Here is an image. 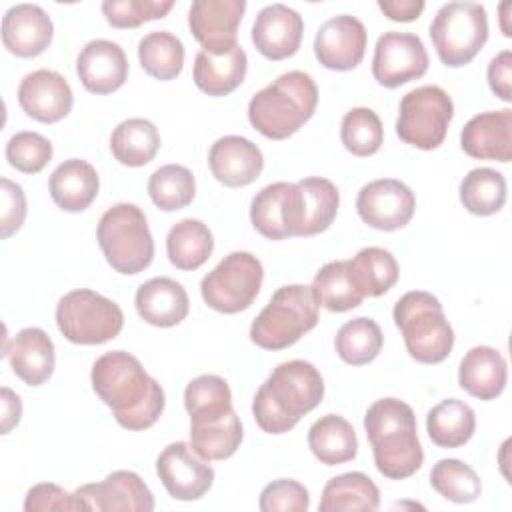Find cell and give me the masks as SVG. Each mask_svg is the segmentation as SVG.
<instances>
[{
  "mask_svg": "<svg viewBox=\"0 0 512 512\" xmlns=\"http://www.w3.org/2000/svg\"><path fill=\"white\" fill-rule=\"evenodd\" d=\"M160 148V132L154 122L146 118H128L122 120L112 136H110V150L112 156L124 166H144L154 160Z\"/></svg>",
  "mask_w": 512,
  "mask_h": 512,
  "instance_id": "e575fe53",
  "label": "cell"
},
{
  "mask_svg": "<svg viewBox=\"0 0 512 512\" xmlns=\"http://www.w3.org/2000/svg\"><path fill=\"white\" fill-rule=\"evenodd\" d=\"M364 430L376 470L390 480H404L424 462L414 410L398 398H380L366 410Z\"/></svg>",
  "mask_w": 512,
  "mask_h": 512,
  "instance_id": "3957f363",
  "label": "cell"
},
{
  "mask_svg": "<svg viewBox=\"0 0 512 512\" xmlns=\"http://www.w3.org/2000/svg\"><path fill=\"white\" fill-rule=\"evenodd\" d=\"M150 200L164 212L186 208L196 196L194 174L182 164H166L150 174Z\"/></svg>",
  "mask_w": 512,
  "mask_h": 512,
  "instance_id": "7bdbcfd3",
  "label": "cell"
},
{
  "mask_svg": "<svg viewBox=\"0 0 512 512\" xmlns=\"http://www.w3.org/2000/svg\"><path fill=\"white\" fill-rule=\"evenodd\" d=\"M214 250V238L210 228L196 220L184 218L176 222L166 236V254L172 266L178 270L200 268Z\"/></svg>",
  "mask_w": 512,
  "mask_h": 512,
  "instance_id": "836d02e7",
  "label": "cell"
},
{
  "mask_svg": "<svg viewBox=\"0 0 512 512\" xmlns=\"http://www.w3.org/2000/svg\"><path fill=\"white\" fill-rule=\"evenodd\" d=\"M184 406L190 416V424L212 422L234 410L230 386L216 374H202L190 380L184 390Z\"/></svg>",
  "mask_w": 512,
  "mask_h": 512,
  "instance_id": "74e56055",
  "label": "cell"
},
{
  "mask_svg": "<svg viewBox=\"0 0 512 512\" xmlns=\"http://www.w3.org/2000/svg\"><path fill=\"white\" fill-rule=\"evenodd\" d=\"M18 104L26 116L44 124H54L70 114L74 94L62 74L42 68L22 78L18 86Z\"/></svg>",
  "mask_w": 512,
  "mask_h": 512,
  "instance_id": "e0dca14e",
  "label": "cell"
},
{
  "mask_svg": "<svg viewBox=\"0 0 512 512\" xmlns=\"http://www.w3.org/2000/svg\"><path fill=\"white\" fill-rule=\"evenodd\" d=\"M488 86L504 102L512 100V52H498L488 64Z\"/></svg>",
  "mask_w": 512,
  "mask_h": 512,
  "instance_id": "816d5d0a",
  "label": "cell"
},
{
  "mask_svg": "<svg viewBox=\"0 0 512 512\" xmlns=\"http://www.w3.org/2000/svg\"><path fill=\"white\" fill-rule=\"evenodd\" d=\"M294 236H314L330 228L338 214L340 194L334 182L320 176L296 182Z\"/></svg>",
  "mask_w": 512,
  "mask_h": 512,
  "instance_id": "484cf974",
  "label": "cell"
},
{
  "mask_svg": "<svg viewBox=\"0 0 512 512\" xmlns=\"http://www.w3.org/2000/svg\"><path fill=\"white\" fill-rule=\"evenodd\" d=\"M172 6V0H106L102 2V14L114 28H136L144 22L164 18Z\"/></svg>",
  "mask_w": 512,
  "mask_h": 512,
  "instance_id": "7dc6e473",
  "label": "cell"
},
{
  "mask_svg": "<svg viewBox=\"0 0 512 512\" xmlns=\"http://www.w3.org/2000/svg\"><path fill=\"white\" fill-rule=\"evenodd\" d=\"M96 238L106 262L120 274H138L152 264V232L146 214L136 204L110 206L98 220Z\"/></svg>",
  "mask_w": 512,
  "mask_h": 512,
  "instance_id": "52a82bcc",
  "label": "cell"
},
{
  "mask_svg": "<svg viewBox=\"0 0 512 512\" xmlns=\"http://www.w3.org/2000/svg\"><path fill=\"white\" fill-rule=\"evenodd\" d=\"M258 508L262 512H306L310 508V496L300 482L280 478L264 486Z\"/></svg>",
  "mask_w": 512,
  "mask_h": 512,
  "instance_id": "c3c4849f",
  "label": "cell"
},
{
  "mask_svg": "<svg viewBox=\"0 0 512 512\" xmlns=\"http://www.w3.org/2000/svg\"><path fill=\"white\" fill-rule=\"evenodd\" d=\"M430 38L442 64H470L488 40V14L478 2L442 4L432 18Z\"/></svg>",
  "mask_w": 512,
  "mask_h": 512,
  "instance_id": "ba28073f",
  "label": "cell"
},
{
  "mask_svg": "<svg viewBox=\"0 0 512 512\" xmlns=\"http://www.w3.org/2000/svg\"><path fill=\"white\" fill-rule=\"evenodd\" d=\"M48 190L60 210L82 212L98 196L100 178L90 162L70 158L54 168L48 180Z\"/></svg>",
  "mask_w": 512,
  "mask_h": 512,
  "instance_id": "f1b7e54d",
  "label": "cell"
},
{
  "mask_svg": "<svg viewBox=\"0 0 512 512\" xmlns=\"http://www.w3.org/2000/svg\"><path fill=\"white\" fill-rule=\"evenodd\" d=\"M138 60L144 72L156 80H174L184 66V46L168 30H154L140 38Z\"/></svg>",
  "mask_w": 512,
  "mask_h": 512,
  "instance_id": "ab89813d",
  "label": "cell"
},
{
  "mask_svg": "<svg viewBox=\"0 0 512 512\" xmlns=\"http://www.w3.org/2000/svg\"><path fill=\"white\" fill-rule=\"evenodd\" d=\"M460 146L470 158L510 162L512 110H488L472 116L460 132Z\"/></svg>",
  "mask_w": 512,
  "mask_h": 512,
  "instance_id": "44dd1931",
  "label": "cell"
},
{
  "mask_svg": "<svg viewBox=\"0 0 512 512\" xmlns=\"http://www.w3.org/2000/svg\"><path fill=\"white\" fill-rule=\"evenodd\" d=\"M454 116V102L440 86L428 84L402 96L396 120V134L402 142L434 150L444 138Z\"/></svg>",
  "mask_w": 512,
  "mask_h": 512,
  "instance_id": "30bf717a",
  "label": "cell"
},
{
  "mask_svg": "<svg viewBox=\"0 0 512 512\" xmlns=\"http://www.w3.org/2000/svg\"><path fill=\"white\" fill-rule=\"evenodd\" d=\"M316 104L318 88L312 76L290 70L250 98L248 120L262 136L284 140L312 118Z\"/></svg>",
  "mask_w": 512,
  "mask_h": 512,
  "instance_id": "277c9868",
  "label": "cell"
},
{
  "mask_svg": "<svg viewBox=\"0 0 512 512\" xmlns=\"http://www.w3.org/2000/svg\"><path fill=\"white\" fill-rule=\"evenodd\" d=\"M356 210L364 224L392 232L404 228L416 210L414 192L396 178H380L364 184L356 196Z\"/></svg>",
  "mask_w": 512,
  "mask_h": 512,
  "instance_id": "5bb4252c",
  "label": "cell"
},
{
  "mask_svg": "<svg viewBox=\"0 0 512 512\" xmlns=\"http://www.w3.org/2000/svg\"><path fill=\"white\" fill-rule=\"evenodd\" d=\"M248 56L238 42L200 48L194 58L192 78L198 90L208 96H226L234 92L246 78Z\"/></svg>",
  "mask_w": 512,
  "mask_h": 512,
  "instance_id": "d6986e66",
  "label": "cell"
},
{
  "mask_svg": "<svg viewBox=\"0 0 512 512\" xmlns=\"http://www.w3.org/2000/svg\"><path fill=\"white\" fill-rule=\"evenodd\" d=\"M76 74L92 94H112L128 78V58L112 40H90L76 58Z\"/></svg>",
  "mask_w": 512,
  "mask_h": 512,
  "instance_id": "ffe728a7",
  "label": "cell"
},
{
  "mask_svg": "<svg viewBox=\"0 0 512 512\" xmlns=\"http://www.w3.org/2000/svg\"><path fill=\"white\" fill-rule=\"evenodd\" d=\"M0 194H2V208H0V236L10 238L18 232L26 220V196L20 184L2 178L0 180Z\"/></svg>",
  "mask_w": 512,
  "mask_h": 512,
  "instance_id": "681fc988",
  "label": "cell"
},
{
  "mask_svg": "<svg viewBox=\"0 0 512 512\" xmlns=\"http://www.w3.org/2000/svg\"><path fill=\"white\" fill-rule=\"evenodd\" d=\"M156 474L174 500H198L214 482V468L190 444L172 442L156 458Z\"/></svg>",
  "mask_w": 512,
  "mask_h": 512,
  "instance_id": "9a60e30c",
  "label": "cell"
},
{
  "mask_svg": "<svg viewBox=\"0 0 512 512\" xmlns=\"http://www.w3.org/2000/svg\"><path fill=\"white\" fill-rule=\"evenodd\" d=\"M428 52L418 34L384 32L374 48L372 76L384 88H398L418 80L428 70Z\"/></svg>",
  "mask_w": 512,
  "mask_h": 512,
  "instance_id": "7c38bea8",
  "label": "cell"
},
{
  "mask_svg": "<svg viewBox=\"0 0 512 512\" xmlns=\"http://www.w3.org/2000/svg\"><path fill=\"white\" fill-rule=\"evenodd\" d=\"M318 324V302L310 286L278 288L250 326V340L264 350H284Z\"/></svg>",
  "mask_w": 512,
  "mask_h": 512,
  "instance_id": "8992f818",
  "label": "cell"
},
{
  "mask_svg": "<svg viewBox=\"0 0 512 512\" xmlns=\"http://www.w3.org/2000/svg\"><path fill=\"white\" fill-rule=\"evenodd\" d=\"M26 512H46V510H74L72 494L54 482L34 484L24 498Z\"/></svg>",
  "mask_w": 512,
  "mask_h": 512,
  "instance_id": "f907efd6",
  "label": "cell"
},
{
  "mask_svg": "<svg viewBox=\"0 0 512 512\" xmlns=\"http://www.w3.org/2000/svg\"><path fill=\"white\" fill-rule=\"evenodd\" d=\"M74 510L96 512H150L154 496L132 470H116L102 482L84 484L72 492Z\"/></svg>",
  "mask_w": 512,
  "mask_h": 512,
  "instance_id": "4fadbf2b",
  "label": "cell"
},
{
  "mask_svg": "<svg viewBox=\"0 0 512 512\" xmlns=\"http://www.w3.org/2000/svg\"><path fill=\"white\" fill-rule=\"evenodd\" d=\"M12 372L28 386H42L54 372L56 352L52 338L36 326L22 328L4 346Z\"/></svg>",
  "mask_w": 512,
  "mask_h": 512,
  "instance_id": "cb8c5ba5",
  "label": "cell"
},
{
  "mask_svg": "<svg viewBox=\"0 0 512 512\" xmlns=\"http://www.w3.org/2000/svg\"><path fill=\"white\" fill-rule=\"evenodd\" d=\"M340 140L354 156H372L384 142V128L372 108H352L344 114L340 124Z\"/></svg>",
  "mask_w": 512,
  "mask_h": 512,
  "instance_id": "f6af8a7d",
  "label": "cell"
},
{
  "mask_svg": "<svg viewBox=\"0 0 512 512\" xmlns=\"http://www.w3.org/2000/svg\"><path fill=\"white\" fill-rule=\"evenodd\" d=\"M304 34L302 16L286 4L264 6L252 24V42L268 60H284L298 52Z\"/></svg>",
  "mask_w": 512,
  "mask_h": 512,
  "instance_id": "ac0fdd59",
  "label": "cell"
},
{
  "mask_svg": "<svg viewBox=\"0 0 512 512\" xmlns=\"http://www.w3.org/2000/svg\"><path fill=\"white\" fill-rule=\"evenodd\" d=\"M322 398L324 378L318 368L306 360H288L278 364L260 384L252 400V414L264 432L284 434Z\"/></svg>",
  "mask_w": 512,
  "mask_h": 512,
  "instance_id": "7a4b0ae2",
  "label": "cell"
},
{
  "mask_svg": "<svg viewBox=\"0 0 512 512\" xmlns=\"http://www.w3.org/2000/svg\"><path fill=\"white\" fill-rule=\"evenodd\" d=\"M384 344L380 326L366 316H358L340 326L334 338L336 354L350 366H362L372 362Z\"/></svg>",
  "mask_w": 512,
  "mask_h": 512,
  "instance_id": "b9f144b4",
  "label": "cell"
},
{
  "mask_svg": "<svg viewBox=\"0 0 512 512\" xmlns=\"http://www.w3.org/2000/svg\"><path fill=\"white\" fill-rule=\"evenodd\" d=\"M244 12V0H194L188 12V26L202 48L226 46L236 42Z\"/></svg>",
  "mask_w": 512,
  "mask_h": 512,
  "instance_id": "d4e9b609",
  "label": "cell"
},
{
  "mask_svg": "<svg viewBox=\"0 0 512 512\" xmlns=\"http://www.w3.org/2000/svg\"><path fill=\"white\" fill-rule=\"evenodd\" d=\"M432 488L446 500L456 504L474 502L482 492V482L472 466L458 458H442L430 472Z\"/></svg>",
  "mask_w": 512,
  "mask_h": 512,
  "instance_id": "ee69618b",
  "label": "cell"
},
{
  "mask_svg": "<svg viewBox=\"0 0 512 512\" xmlns=\"http://www.w3.org/2000/svg\"><path fill=\"white\" fill-rule=\"evenodd\" d=\"M134 304L138 316L158 328L180 324L190 310V300L184 286L168 276H156L140 284Z\"/></svg>",
  "mask_w": 512,
  "mask_h": 512,
  "instance_id": "83f0119b",
  "label": "cell"
},
{
  "mask_svg": "<svg viewBox=\"0 0 512 512\" xmlns=\"http://www.w3.org/2000/svg\"><path fill=\"white\" fill-rule=\"evenodd\" d=\"M90 382L96 396L126 430H146L164 412L166 396L162 386L136 356L124 350H112L96 358Z\"/></svg>",
  "mask_w": 512,
  "mask_h": 512,
  "instance_id": "6da1fadb",
  "label": "cell"
},
{
  "mask_svg": "<svg viewBox=\"0 0 512 512\" xmlns=\"http://www.w3.org/2000/svg\"><path fill=\"white\" fill-rule=\"evenodd\" d=\"M0 394H2V434H8L20 422L22 400L8 386H2Z\"/></svg>",
  "mask_w": 512,
  "mask_h": 512,
  "instance_id": "db71d44e",
  "label": "cell"
},
{
  "mask_svg": "<svg viewBox=\"0 0 512 512\" xmlns=\"http://www.w3.org/2000/svg\"><path fill=\"white\" fill-rule=\"evenodd\" d=\"M350 274L362 292V296H382L386 294L398 280V262L386 248L368 246L356 252L352 260H348Z\"/></svg>",
  "mask_w": 512,
  "mask_h": 512,
  "instance_id": "8d00e7d4",
  "label": "cell"
},
{
  "mask_svg": "<svg viewBox=\"0 0 512 512\" xmlns=\"http://www.w3.org/2000/svg\"><path fill=\"white\" fill-rule=\"evenodd\" d=\"M52 158V142L30 130L16 132L6 144V160L22 174H38Z\"/></svg>",
  "mask_w": 512,
  "mask_h": 512,
  "instance_id": "bcb514c9",
  "label": "cell"
},
{
  "mask_svg": "<svg viewBox=\"0 0 512 512\" xmlns=\"http://www.w3.org/2000/svg\"><path fill=\"white\" fill-rule=\"evenodd\" d=\"M380 506V490L364 472H346L326 482L320 512H374Z\"/></svg>",
  "mask_w": 512,
  "mask_h": 512,
  "instance_id": "1f68e13d",
  "label": "cell"
},
{
  "mask_svg": "<svg viewBox=\"0 0 512 512\" xmlns=\"http://www.w3.org/2000/svg\"><path fill=\"white\" fill-rule=\"evenodd\" d=\"M264 280L262 262L250 252H230L200 282L204 302L222 314L246 310L258 296Z\"/></svg>",
  "mask_w": 512,
  "mask_h": 512,
  "instance_id": "8fae6325",
  "label": "cell"
},
{
  "mask_svg": "<svg viewBox=\"0 0 512 512\" xmlns=\"http://www.w3.org/2000/svg\"><path fill=\"white\" fill-rule=\"evenodd\" d=\"M56 326L68 342L94 346L120 334L124 314L114 300L94 290L78 288L58 300Z\"/></svg>",
  "mask_w": 512,
  "mask_h": 512,
  "instance_id": "9c48e42d",
  "label": "cell"
},
{
  "mask_svg": "<svg viewBox=\"0 0 512 512\" xmlns=\"http://www.w3.org/2000/svg\"><path fill=\"white\" fill-rule=\"evenodd\" d=\"M212 176L230 188L252 184L264 168L262 150L244 136H222L208 152Z\"/></svg>",
  "mask_w": 512,
  "mask_h": 512,
  "instance_id": "7402d4cb",
  "label": "cell"
},
{
  "mask_svg": "<svg viewBox=\"0 0 512 512\" xmlns=\"http://www.w3.org/2000/svg\"><path fill=\"white\" fill-rule=\"evenodd\" d=\"M242 436V424L234 410L212 422L190 424V446L206 462L230 458L240 448Z\"/></svg>",
  "mask_w": 512,
  "mask_h": 512,
  "instance_id": "f35d334b",
  "label": "cell"
},
{
  "mask_svg": "<svg viewBox=\"0 0 512 512\" xmlns=\"http://www.w3.org/2000/svg\"><path fill=\"white\" fill-rule=\"evenodd\" d=\"M474 430V410L458 398H446L438 402L426 416V432L430 440L440 448L464 446L474 436Z\"/></svg>",
  "mask_w": 512,
  "mask_h": 512,
  "instance_id": "d6a6232c",
  "label": "cell"
},
{
  "mask_svg": "<svg viewBox=\"0 0 512 512\" xmlns=\"http://www.w3.org/2000/svg\"><path fill=\"white\" fill-rule=\"evenodd\" d=\"M296 182H274L264 186L250 202V222L268 240L294 236Z\"/></svg>",
  "mask_w": 512,
  "mask_h": 512,
  "instance_id": "4316f807",
  "label": "cell"
},
{
  "mask_svg": "<svg viewBox=\"0 0 512 512\" xmlns=\"http://www.w3.org/2000/svg\"><path fill=\"white\" fill-rule=\"evenodd\" d=\"M312 292L318 302V306L330 310V312H348L362 304L364 296L358 290L348 260H334L324 264L314 280H312Z\"/></svg>",
  "mask_w": 512,
  "mask_h": 512,
  "instance_id": "d590c367",
  "label": "cell"
},
{
  "mask_svg": "<svg viewBox=\"0 0 512 512\" xmlns=\"http://www.w3.org/2000/svg\"><path fill=\"white\" fill-rule=\"evenodd\" d=\"M460 202L474 216H492L506 202V178L494 168H474L460 182Z\"/></svg>",
  "mask_w": 512,
  "mask_h": 512,
  "instance_id": "60d3db41",
  "label": "cell"
},
{
  "mask_svg": "<svg viewBox=\"0 0 512 512\" xmlns=\"http://www.w3.org/2000/svg\"><path fill=\"white\" fill-rule=\"evenodd\" d=\"M424 0H378V8L394 22H412L424 12Z\"/></svg>",
  "mask_w": 512,
  "mask_h": 512,
  "instance_id": "f5cc1de1",
  "label": "cell"
},
{
  "mask_svg": "<svg viewBox=\"0 0 512 512\" xmlns=\"http://www.w3.org/2000/svg\"><path fill=\"white\" fill-rule=\"evenodd\" d=\"M54 36L50 16L38 4L10 6L2 18V44L18 58L42 54Z\"/></svg>",
  "mask_w": 512,
  "mask_h": 512,
  "instance_id": "603a6c76",
  "label": "cell"
},
{
  "mask_svg": "<svg viewBox=\"0 0 512 512\" xmlns=\"http://www.w3.org/2000/svg\"><path fill=\"white\" fill-rule=\"evenodd\" d=\"M308 448L320 464L338 466L356 458L358 438L352 424L338 416L326 414L308 430Z\"/></svg>",
  "mask_w": 512,
  "mask_h": 512,
  "instance_id": "4dcf8cb0",
  "label": "cell"
},
{
  "mask_svg": "<svg viewBox=\"0 0 512 512\" xmlns=\"http://www.w3.org/2000/svg\"><path fill=\"white\" fill-rule=\"evenodd\" d=\"M366 42L368 34L364 24L356 16L338 14L318 28L314 54L324 68L346 72L362 62Z\"/></svg>",
  "mask_w": 512,
  "mask_h": 512,
  "instance_id": "2e32d148",
  "label": "cell"
},
{
  "mask_svg": "<svg viewBox=\"0 0 512 512\" xmlns=\"http://www.w3.org/2000/svg\"><path fill=\"white\" fill-rule=\"evenodd\" d=\"M508 380V366L504 356L492 346L470 348L458 368V384L478 400L498 398Z\"/></svg>",
  "mask_w": 512,
  "mask_h": 512,
  "instance_id": "f546056e",
  "label": "cell"
},
{
  "mask_svg": "<svg viewBox=\"0 0 512 512\" xmlns=\"http://www.w3.org/2000/svg\"><path fill=\"white\" fill-rule=\"evenodd\" d=\"M408 354L420 364H440L454 346V330L440 300L426 290L406 292L392 310Z\"/></svg>",
  "mask_w": 512,
  "mask_h": 512,
  "instance_id": "5b68a950",
  "label": "cell"
}]
</instances>
